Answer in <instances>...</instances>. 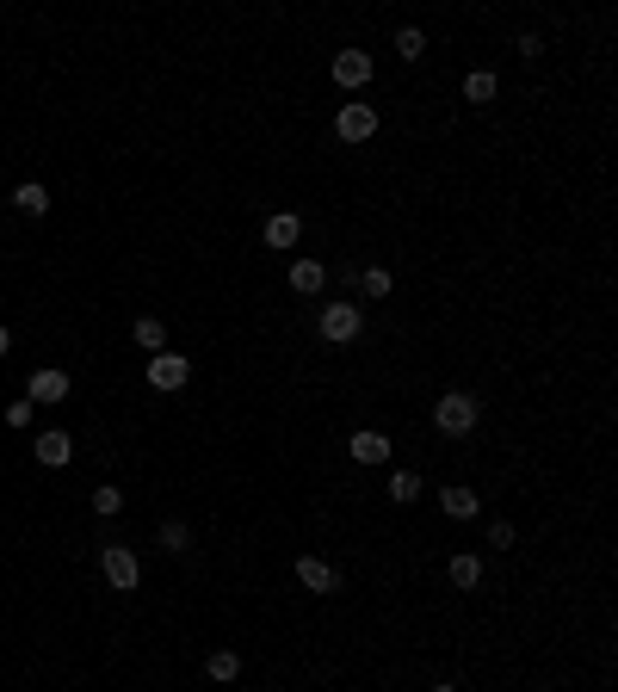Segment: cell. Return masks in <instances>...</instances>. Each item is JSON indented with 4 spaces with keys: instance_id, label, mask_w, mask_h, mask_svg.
Wrapping results in <instances>:
<instances>
[{
    "instance_id": "6da1fadb",
    "label": "cell",
    "mask_w": 618,
    "mask_h": 692,
    "mask_svg": "<svg viewBox=\"0 0 618 692\" xmlns=\"http://www.w3.org/2000/svg\"><path fill=\"white\" fill-rule=\"evenodd\" d=\"M433 420H439V433H470V427H477V396H464V389L439 396Z\"/></svg>"
},
{
    "instance_id": "7a4b0ae2",
    "label": "cell",
    "mask_w": 618,
    "mask_h": 692,
    "mask_svg": "<svg viewBox=\"0 0 618 692\" xmlns=\"http://www.w3.org/2000/svg\"><path fill=\"white\" fill-rule=\"evenodd\" d=\"M100 569H105V581H111L118 593H137V581H142V562H137V551L111 544V551L100 556Z\"/></svg>"
},
{
    "instance_id": "3957f363",
    "label": "cell",
    "mask_w": 618,
    "mask_h": 692,
    "mask_svg": "<svg viewBox=\"0 0 618 692\" xmlns=\"http://www.w3.org/2000/svg\"><path fill=\"white\" fill-rule=\"evenodd\" d=\"M352 334H359V310H352V303H328V310H322V341H352Z\"/></svg>"
},
{
    "instance_id": "277c9868",
    "label": "cell",
    "mask_w": 618,
    "mask_h": 692,
    "mask_svg": "<svg viewBox=\"0 0 618 692\" xmlns=\"http://www.w3.org/2000/svg\"><path fill=\"white\" fill-rule=\"evenodd\" d=\"M334 130H341L346 142H365L372 130H378V111H372V105H341V118H334Z\"/></svg>"
},
{
    "instance_id": "5b68a950",
    "label": "cell",
    "mask_w": 618,
    "mask_h": 692,
    "mask_svg": "<svg viewBox=\"0 0 618 692\" xmlns=\"http://www.w3.org/2000/svg\"><path fill=\"white\" fill-rule=\"evenodd\" d=\"M334 81L341 87H365L372 81V56L365 50H334Z\"/></svg>"
},
{
    "instance_id": "8992f818",
    "label": "cell",
    "mask_w": 618,
    "mask_h": 692,
    "mask_svg": "<svg viewBox=\"0 0 618 692\" xmlns=\"http://www.w3.org/2000/svg\"><path fill=\"white\" fill-rule=\"evenodd\" d=\"M186 371H192V365H186L179 352H155V365H149V383H155V389H186Z\"/></svg>"
},
{
    "instance_id": "52a82bcc",
    "label": "cell",
    "mask_w": 618,
    "mask_h": 692,
    "mask_svg": "<svg viewBox=\"0 0 618 692\" xmlns=\"http://www.w3.org/2000/svg\"><path fill=\"white\" fill-rule=\"evenodd\" d=\"M25 389H32L37 402H63V396H69V371L43 365V371H32V383H25Z\"/></svg>"
},
{
    "instance_id": "ba28073f",
    "label": "cell",
    "mask_w": 618,
    "mask_h": 692,
    "mask_svg": "<svg viewBox=\"0 0 618 692\" xmlns=\"http://www.w3.org/2000/svg\"><path fill=\"white\" fill-rule=\"evenodd\" d=\"M69 457H74V439H69V433H37V464L63 470Z\"/></svg>"
},
{
    "instance_id": "9c48e42d",
    "label": "cell",
    "mask_w": 618,
    "mask_h": 692,
    "mask_svg": "<svg viewBox=\"0 0 618 692\" xmlns=\"http://www.w3.org/2000/svg\"><path fill=\"white\" fill-rule=\"evenodd\" d=\"M297 581H304L309 593H334V569H328L322 556H304V562H297Z\"/></svg>"
},
{
    "instance_id": "30bf717a",
    "label": "cell",
    "mask_w": 618,
    "mask_h": 692,
    "mask_svg": "<svg viewBox=\"0 0 618 692\" xmlns=\"http://www.w3.org/2000/svg\"><path fill=\"white\" fill-rule=\"evenodd\" d=\"M352 457H359V464H383V457H390V439L365 427V433H352Z\"/></svg>"
},
{
    "instance_id": "8fae6325",
    "label": "cell",
    "mask_w": 618,
    "mask_h": 692,
    "mask_svg": "<svg viewBox=\"0 0 618 692\" xmlns=\"http://www.w3.org/2000/svg\"><path fill=\"white\" fill-rule=\"evenodd\" d=\"M297 235H304V223H297L291 210H278L273 223H266V247H291V242H297Z\"/></svg>"
},
{
    "instance_id": "7c38bea8",
    "label": "cell",
    "mask_w": 618,
    "mask_h": 692,
    "mask_svg": "<svg viewBox=\"0 0 618 692\" xmlns=\"http://www.w3.org/2000/svg\"><path fill=\"white\" fill-rule=\"evenodd\" d=\"M13 205L25 210V216H43V210H50V192H43V186H37V179H25V186H19V192H13Z\"/></svg>"
},
{
    "instance_id": "4fadbf2b",
    "label": "cell",
    "mask_w": 618,
    "mask_h": 692,
    "mask_svg": "<svg viewBox=\"0 0 618 692\" xmlns=\"http://www.w3.org/2000/svg\"><path fill=\"white\" fill-rule=\"evenodd\" d=\"M439 507H446L451 519H477V495H470V488H446V495H439Z\"/></svg>"
},
{
    "instance_id": "5bb4252c",
    "label": "cell",
    "mask_w": 618,
    "mask_h": 692,
    "mask_svg": "<svg viewBox=\"0 0 618 692\" xmlns=\"http://www.w3.org/2000/svg\"><path fill=\"white\" fill-rule=\"evenodd\" d=\"M291 291H322V266H315V260H297V266H291Z\"/></svg>"
},
{
    "instance_id": "9a60e30c",
    "label": "cell",
    "mask_w": 618,
    "mask_h": 692,
    "mask_svg": "<svg viewBox=\"0 0 618 692\" xmlns=\"http://www.w3.org/2000/svg\"><path fill=\"white\" fill-rule=\"evenodd\" d=\"M451 581H458V588H477L482 581V556H451Z\"/></svg>"
},
{
    "instance_id": "2e32d148",
    "label": "cell",
    "mask_w": 618,
    "mask_h": 692,
    "mask_svg": "<svg viewBox=\"0 0 618 692\" xmlns=\"http://www.w3.org/2000/svg\"><path fill=\"white\" fill-rule=\"evenodd\" d=\"M464 100H495V74H488V69H477V74H464Z\"/></svg>"
},
{
    "instance_id": "e0dca14e",
    "label": "cell",
    "mask_w": 618,
    "mask_h": 692,
    "mask_svg": "<svg viewBox=\"0 0 618 692\" xmlns=\"http://www.w3.org/2000/svg\"><path fill=\"white\" fill-rule=\"evenodd\" d=\"M161 341H168V328H161L155 315H142V322H137V346H149V352H161Z\"/></svg>"
},
{
    "instance_id": "ac0fdd59",
    "label": "cell",
    "mask_w": 618,
    "mask_h": 692,
    "mask_svg": "<svg viewBox=\"0 0 618 692\" xmlns=\"http://www.w3.org/2000/svg\"><path fill=\"white\" fill-rule=\"evenodd\" d=\"M236 674H241L236 649H217V656H210V680H236Z\"/></svg>"
},
{
    "instance_id": "d6986e66",
    "label": "cell",
    "mask_w": 618,
    "mask_h": 692,
    "mask_svg": "<svg viewBox=\"0 0 618 692\" xmlns=\"http://www.w3.org/2000/svg\"><path fill=\"white\" fill-rule=\"evenodd\" d=\"M396 56H409V62H414V56H427V32H414V25H409V32H396Z\"/></svg>"
},
{
    "instance_id": "ffe728a7",
    "label": "cell",
    "mask_w": 618,
    "mask_h": 692,
    "mask_svg": "<svg viewBox=\"0 0 618 692\" xmlns=\"http://www.w3.org/2000/svg\"><path fill=\"white\" fill-rule=\"evenodd\" d=\"M414 495H420V476H409V470L390 476V501H414Z\"/></svg>"
},
{
    "instance_id": "44dd1931",
    "label": "cell",
    "mask_w": 618,
    "mask_h": 692,
    "mask_svg": "<svg viewBox=\"0 0 618 692\" xmlns=\"http://www.w3.org/2000/svg\"><path fill=\"white\" fill-rule=\"evenodd\" d=\"M118 507H124V488H100V495H93V514H118Z\"/></svg>"
},
{
    "instance_id": "7402d4cb",
    "label": "cell",
    "mask_w": 618,
    "mask_h": 692,
    "mask_svg": "<svg viewBox=\"0 0 618 692\" xmlns=\"http://www.w3.org/2000/svg\"><path fill=\"white\" fill-rule=\"evenodd\" d=\"M161 544H168V551H186L192 538H186V525H179V519H168V525H161Z\"/></svg>"
},
{
    "instance_id": "603a6c76",
    "label": "cell",
    "mask_w": 618,
    "mask_h": 692,
    "mask_svg": "<svg viewBox=\"0 0 618 692\" xmlns=\"http://www.w3.org/2000/svg\"><path fill=\"white\" fill-rule=\"evenodd\" d=\"M365 291H372V297H390V273L372 266V273H365Z\"/></svg>"
},
{
    "instance_id": "cb8c5ba5",
    "label": "cell",
    "mask_w": 618,
    "mask_h": 692,
    "mask_svg": "<svg viewBox=\"0 0 618 692\" xmlns=\"http://www.w3.org/2000/svg\"><path fill=\"white\" fill-rule=\"evenodd\" d=\"M6 427H32V402H25V396H19V402L6 408Z\"/></svg>"
},
{
    "instance_id": "d4e9b609",
    "label": "cell",
    "mask_w": 618,
    "mask_h": 692,
    "mask_svg": "<svg viewBox=\"0 0 618 692\" xmlns=\"http://www.w3.org/2000/svg\"><path fill=\"white\" fill-rule=\"evenodd\" d=\"M6 352H13V334H6V328H0V359H6Z\"/></svg>"
},
{
    "instance_id": "484cf974",
    "label": "cell",
    "mask_w": 618,
    "mask_h": 692,
    "mask_svg": "<svg viewBox=\"0 0 618 692\" xmlns=\"http://www.w3.org/2000/svg\"><path fill=\"white\" fill-rule=\"evenodd\" d=\"M433 692H451V687H433Z\"/></svg>"
}]
</instances>
